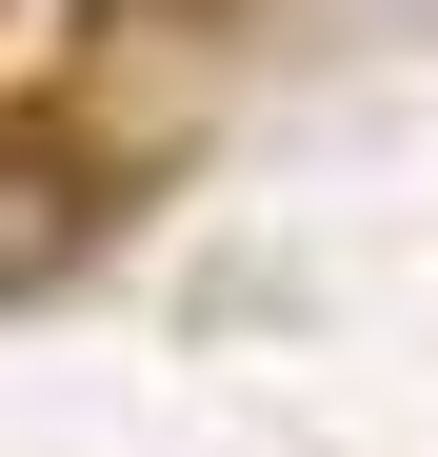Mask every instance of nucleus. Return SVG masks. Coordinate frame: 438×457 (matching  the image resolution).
I'll use <instances>...</instances> for the list:
<instances>
[{
    "instance_id": "f257e3e1",
    "label": "nucleus",
    "mask_w": 438,
    "mask_h": 457,
    "mask_svg": "<svg viewBox=\"0 0 438 457\" xmlns=\"http://www.w3.org/2000/svg\"><path fill=\"white\" fill-rule=\"evenodd\" d=\"M100 239V160H60V139H0V298L21 278H60Z\"/></svg>"
},
{
    "instance_id": "f03ea898",
    "label": "nucleus",
    "mask_w": 438,
    "mask_h": 457,
    "mask_svg": "<svg viewBox=\"0 0 438 457\" xmlns=\"http://www.w3.org/2000/svg\"><path fill=\"white\" fill-rule=\"evenodd\" d=\"M100 21H219V0H100Z\"/></svg>"
}]
</instances>
